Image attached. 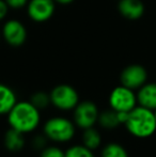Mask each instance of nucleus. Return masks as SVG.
Returning <instances> with one entry per match:
<instances>
[{
	"mask_svg": "<svg viewBox=\"0 0 156 157\" xmlns=\"http://www.w3.org/2000/svg\"><path fill=\"white\" fill-rule=\"evenodd\" d=\"M9 127L25 134H33L42 126V111L30 101H17L6 116Z\"/></svg>",
	"mask_w": 156,
	"mask_h": 157,
	"instance_id": "nucleus-1",
	"label": "nucleus"
},
{
	"mask_svg": "<svg viewBox=\"0 0 156 157\" xmlns=\"http://www.w3.org/2000/svg\"><path fill=\"white\" fill-rule=\"evenodd\" d=\"M123 126L133 138L140 140L151 138L156 134L154 111L137 105L128 112V118Z\"/></svg>",
	"mask_w": 156,
	"mask_h": 157,
	"instance_id": "nucleus-2",
	"label": "nucleus"
},
{
	"mask_svg": "<svg viewBox=\"0 0 156 157\" xmlns=\"http://www.w3.org/2000/svg\"><path fill=\"white\" fill-rule=\"evenodd\" d=\"M42 132L54 144H67L74 140L78 128L69 117L55 114L42 123Z\"/></svg>",
	"mask_w": 156,
	"mask_h": 157,
	"instance_id": "nucleus-3",
	"label": "nucleus"
},
{
	"mask_svg": "<svg viewBox=\"0 0 156 157\" xmlns=\"http://www.w3.org/2000/svg\"><path fill=\"white\" fill-rule=\"evenodd\" d=\"M50 105L61 113L72 112L81 101L79 92L69 83H59L49 92Z\"/></svg>",
	"mask_w": 156,
	"mask_h": 157,
	"instance_id": "nucleus-4",
	"label": "nucleus"
},
{
	"mask_svg": "<svg viewBox=\"0 0 156 157\" xmlns=\"http://www.w3.org/2000/svg\"><path fill=\"white\" fill-rule=\"evenodd\" d=\"M100 112L101 110L95 101L91 99H83L79 101L72 111V120L78 129H87L97 125Z\"/></svg>",
	"mask_w": 156,
	"mask_h": 157,
	"instance_id": "nucleus-5",
	"label": "nucleus"
},
{
	"mask_svg": "<svg viewBox=\"0 0 156 157\" xmlns=\"http://www.w3.org/2000/svg\"><path fill=\"white\" fill-rule=\"evenodd\" d=\"M137 105L136 91L123 85L115 87L108 95V107L117 112H129Z\"/></svg>",
	"mask_w": 156,
	"mask_h": 157,
	"instance_id": "nucleus-6",
	"label": "nucleus"
},
{
	"mask_svg": "<svg viewBox=\"0 0 156 157\" xmlns=\"http://www.w3.org/2000/svg\"><path fill=\"white\" fill-rule=\"evenodd\" d=\"M148 70L141 64H129L125 66L120 74V83L129 89L137 91L148 82Z\"/></svg>",
	"mask_w": 156,
	"mask_h": 157,
	"instance_id": "nucleus-7",
	"label": "nucleus"
},
{
	"mask_svg": "<svg viewBox=\"0 0 156 157\" xmlns=\"http://www.w3.org/2000/svg\"><path fill=\"white\" fill-rule=\"evenodd\" d=\"M1 35L8 45L21 47L27 41L28 32L25 25L18 19H8L1 28Z\"/></svg>",
	"mask_w": 156,
	"mask_h": 157,
	"instance_id": "nucleus-8",
	"label": "nucleus"
},
{
	"mask_svg": "<svg viewBox=\"0 0 156 157\" xmlns=\"http://www.w3.org/2000/svg\"><path fill=\"white\" fill-rule=\"evenodd\" d=\"M56 2L54 0H29L27 3V14L34 23H45L54 16Z\"/></svg>",
	"mask_w": 156,
	"mask_h": 157,
	"instance_id": "nucleus-9",
	"label": "nucleus"
},
{
	"mask_svg": "<svg viewBox=\"0 0 156 157\" xmlns=\"http://www.w3.org/2000/svg\"><path fill=\"white\" fill-rule=\"evenodd\" d=\"M2 143H3V147L6 149V151L12 154H17L21 153L26 147L27 138L25 134L9 127L3 134Z\"/></svg>",
	"mask_w": 156,
	"mask_h": 157,
	"instance_id": "nucleus-10",
	"label": "nucleus"
},
{
	"mask_svg": "<svg viewBox=\"0 0 156 157\" xmlns=\"http://www.w3.org/2000/svg\"><path fill=\"white\" fill-rule=\"evenodd\" d=\"M118 11L128 21H138L144 14V4L141 0H119Z\"/></svg>",
	"mask_w": 156,
	"mask_h": 157,
	"instance_id": "nucleus-11",
	"label": "nucleus"
},
{
	"mask_svg": "<svg viewBox=\"0 0 156 157\" xmlns=\"http://www.w3.org/2000/svg\"><path fill=\"white\" fill-rule=\"evenodd\" d=\"M138 105L148 109H156V82L148 81L136 91Z\"/></svg>",
	"mask_w": 156,
	"mask_h": 157,
	"instance_id": "nucleus-12",
	"label": "nucleus"
},
{
	"mask_svg": "<svg viewBox=\"0 0 156 157\" xmlns=\"http://www.w3.org/2000/svg\"><path fill=\"white\" fill-rule=\"evenodd\" d=\"M17 101L16 92L10 86L0 82V117H6Z\"/></svg>",
	"mask_w": 156,
	"mask_h": 157,
	"instance_id": "nucleus-13",
	"label": "nucleus"
},
{
	"mask_svg": "<svg viewBox=\"0 0 156 157\" xmlns=\"http://www.w3.org/2000/svg\"><path fill=\"white\" fill-rule=\"evenodd\" d=\"M80 143L92 151H97L104 144L102 132L98 128H96V126L81 130Z\"/></svg>",
	"mask_w": 156,
	"mask_h": 157,
	"instance_id": "nucleus-14",
	"label": "nucleus"
},
{
	"mask_svg": "<svg viewBox=\"0 0 156 157\" xmlns=\"http://www.w3.org/2000/svg\"><path fill=\"white\" fill-rule=\"evenodd\" d=\"M97 125L104 130H115L120 126H122L119 121L118 112L110 109L109 107L105 110H101L97 120Z\"/></svg>",
	"mask_w": 156,
	"mask_h": 157,
	"instance_id": "nucleus-15",
	"label": "nucleus"
},
{
	"mask_svg": "<svg viewBox=\"0 0 156 157\" xmlns=\"http://www.w3.org/2000/svg\"><path fill=\"white\" fill-rule=\"evenodd\" d=\"M98 157H131L128 150L118 141H109L102 145Z\"/></svg>",
	"mask_w": 156,
	"mask_h": 157,
	"instance_id": "nucleus-16",
	"label": "nucleus"
},
{
	"mask_svg": "<svg viewBox=\"0 0 156 157\" xmlns=\"http://www.w3.org/2000/svg\"><path fill=\"white\" fill-rule=\"evenodd\" d=\"M65 157H97L95 151L88 149L82 143H73L65 149Z\"/></svg>",
	"mask_w": 156,
	"mask_h": 157,
	"instance_id": "nucleus-17",
	"label": "nucleus"
},
{
	"mask_svg": "<svg viewBox=\"0 0 156 157\" xmlns=\"http://www.w3.org/2000/svg\"><path fill=\"white\" fill-rule=\"evenodd\" d=\"M29 101L38 108L41 111L48 109L49 107H51L50 105V97L49 93L45 91H36L30 96Z\"/></svg>",
	"mask_w": 156,
	"mask_h": 157,
	"instance_id": "nucleus-18",
	"label": "nucleus"
},
{
	"mask_svg": "<svg viewBox=\"0 0 156 157\" xmlns=\"http://www.w3.org/2000/svg\"><path fill=\"white\" fill-rule=\"evenodd\" d=\"M40 157H65V149L59 144H48L40 152Z\"/></svg>",
	"mask_w": 156,
	"mask_h": 157,
	"instance_id": "nucleus-19",
	"label": "nucleus"
},
{
	"mask_svg": "<svg viewBox=\"0 0 156 157\" xmlns=\"http://www.w3.org/2000/svg\"><path fill=\"white\" fill-rule=\"evenodd\" d=\"M48 142H49V141L47 140V138H46L43 132H39V134H36L32 137L31 141H30V144H31V147L34 151H38L40 153L44 147L49 144Z\"/></svg>",
	"mask_w": 156,
	"mask_h": 157,
	"instance_id": "nucleus-20",
	"label": "nucleus"
},
{
	"mask_svg": "<svg viewBox=\"0 0 156 157\" xmlns=\"http://www.w3.org/2000/svg\"><path fill=\"white\" fill-rule=\"evenodd\" d=\"M10 9L13 10H21V9L27 6L29 0H4Z\"/></svg>",
	"mask_w": 156,
	"mask_h": 157,
	"instance_id": "nucleus-21",
	"label": "nucleus"
},
{
	"mask_svg": "<svg viewBox=\"0 0 156 157\" xmlns=\"http://www.w3.org/2000/svg\"><path fill=\"white\" fill-rule=\"evenodd\" d=\"M9 11H10V8L6 4V2L4 0H0V21L6 19L9 14Z\"/></svg>",
	"mask_w": 156,
	"mask_h": 157,
	"instance_id": "nucleus-22",
	"label": "nucleus"
},
{
	"mask_svg": "<svg viewBox=\"0 0 156 157\" xmlns=\"http://www.w3.org/2000/svg\"><path fill=\"white\" fill-rule=\"evenodd\" d=\"M56 4H60V6H69V4L73 3L75 0H54Z\"/></svg>",
	"mask_w": 156,
	"mask_h": 157,
	"instance_id": "nucleus-23",
	"label": "nucleus"
},
{
	"mask_svg": "<svg viewBox=\"0 0 156 157\" xmlns=\"http://www.w3.org/2000/svg\"><path fill=\"white\" fill-rule=\"evenodd\" d=\"M1 39H2V35H1V30H0V42H1Z\"/></svg>",
	"mask_w": 156,
	"mask_h": 157,
	"instance_id": "nucleus-24",
	"label": "nucleus"
},
{
	"mask_svg": "<svg viewBox=\"0 0 156 157\" xmlns=\"http://www.w3.org/2000/svg\"><path fill=\"white\" fill-rule=\"evenodd\" d=\"M154 117H155V121H156V109L154 110Z\"/></svg>",
	"mask_w": 156,
	"mask_h": 157,
	"instance_id": "nucleus-25",
	"label": "nucleus"
}]
</instances>
